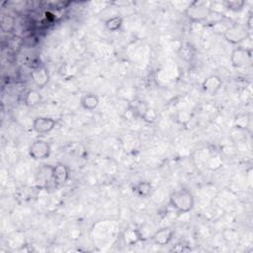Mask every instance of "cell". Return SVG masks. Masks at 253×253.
Instances as JSON below:
<instances>
[{
	"mask_svg": "<svg viewBox=\"0 0 253 253\" xmlns=\"http://www.w3.org/2000/svg\"><path fill=\"white\" fill-rule=\"evenodd\" d=\"M31 77L38 89L45 88L50 81V73L45 65H37L31 71Z\"/></svg>",
	"mask_w": 253,
	"mask_h": 253,
	"instance_id": "9",
	"label": "cell"
},
{
	"mask_svg": "<svg viewBox=\"0 0 253 253\" xmlns=\"http://www.w3.org/2000/svg\"><path fill=\"white\" fill-rule=\"evenodd\" d=\"M52 176L55 186L65 184L70 177V171L67 165L63 163H56L52 166Z\"/></svg>",
	"mask_w": 253,
	"mask_h": 253,
	"instance_id": "7",
	"label": "cell"
},
{
	"mask_svg": "<svg viewBox=\"0 0 253 253\" xmlns=\"http://www.w3.org/2000/svg\"><path fill=\"white\" fill-rule=\"evenodd\" d=\"M180 56L189 61L195 56V49L190 44H185L180 49Z\"/></svg>",
	"mask_w": 253,
	"mask_h": 253,
	"instance_id": "20",
	"label": "cell"
},
{
	"mask_svg": "<svg viewBox=\"0 0 253 253\" xmlns=\"http://www.w3.org/2000/svg\"><path fill=\"white\" fill-rule=\"evenodd\" d=\"M148 108L149 105L147 104V102L141 98H133L128 103V109L130 113L133 115V117L137 119H141Z\"/></svg>",
	"mask_w": 253,
	"mask_h": 253,
	"instance_id": "11",
	"label": "cell"
},
{
	"mask_svg": "<svg viewBox=\"0 0 253 253\" xmlns=\"http://www.w3.org/2000/svg\"><path fill=\"white\" fill-rule=\"evenodd\" d=\"M23 101L27 107L33 108L42 103L43 96L39 91V89H30L25 93Z\"/></svg>",
	"mask_w": 253,
	"mask_h": 253,
	"instance_id": "15",
	"label": "cell"
},
{
	"mask_svg": "<svg viewBox=\"0 0 253 253\" xmlns=\"http://www.w3.org/2000/svg\"><path fill=\"white\" fill-rule=\"evenodd\" d=\"M56 126V120L51 117H37L33 121V130L38 135H47L55 130Z\"/></svg>",
	"mask_w": 253,
	"mask_h": 253,
	"instance_id": "6",
	"label": "cell"
},
{
	"mask_svg": "<svg viewBox=\"0 0 253 253\" xmlns=\"http://www.w3.org/2000/svg\"><path fill=\"white\" fill-rule=\"evenodd\" d=\"M152 191V184L146 180H141L132 185V192L139 198H147L151 195Z\"/></svg>",
	"mask_w": 253,
	"mask_h": 253,
	"instance_id": "12",
	"label": "cell"
},
{
	"mask_svg": "<svg viewBox=\"0 0 253 253\" xmlns=\"http://www.w3.org/2000/svg\"><path fill=\"white\" fill-rule=\"evenodd\" d=\"M52 148L48 141L44 140L35 141L29 147V155L36 161L48 159L51 156Z\"/></svg>",
	"mask_w": 253,
	"mask_h": 253,
	"instance_id": "5",
	"label": "cell"
},
{
	"mask_svg": "<svg viewBox=\"0 0 253 253\" xmlns=\"http://www.w3.org/2000/svg\"><path fill=\"white\" fill-rule=\"evenodd\" d=\"M250 36L251 32L247 27L240 24H232L226 27L223 32L224 39L233 46H241Z\"/></svg>",
	"mask_w": 253,
	"mask_h": 253,
	"instance_id": "3",
	"label": "cell"
},
{
	"mask_svg": "<svg viewBox=\"0 0 253 253\" xmlns=\"http://www.w3.org/2000/svg\"><path fill=\"white\" fill-rule=\"evenodd\" d=\"M124 24L123 18L120 16H113L108 18L105 22H104V26L105 28L109 31V32H118L122 29Z\"/></svg>",
	"mask_w": 253,
	"mask_h": 253,
	"instance_id": "16",
	"label": "cell"
},
{
	"mask_svg": "<svg viewBox=\"0 0 253 253\" xmlns=\"http://www.w3.org/2000/svg\"><path fill=\"white\" fill-rule=\"evenodd\" d=\"M99 97L94 93H86L80 98V105L84 110L94 111L99 106Z\"/></svg>",
	"mask_w": 253,
	"mask_h": 253,
	"instance_id": "14",
	"label": "cell"
},
{
	"mask_svg": "<svg viewBox=\"0 0 253 253\" xmlns=\"http://www.w3.org/2000/svg\"><path fill=\"white\" fill-rule=\"evenodd\" d=\"M169 205L178 214L184 215L191 212L195 206V198L191 191L185 188L174 190L169 196Z\"/></svg>",
	"mask_w": 253,
	"mask_h": 253,
	"instance_id": "1",
	"label": "cell"
},
{
	"mask_svg": "<svg viewBox=\"0 0 253 253\" xmlns=\"http://www.w3.org/2000/svg\"><path fill=\"white\" fill-rule=\"evenodd\" d=\"M223 86V80L217 74H211L206 77L202 82V90L204 93L215 96Z\"/></svg>",
	"mask_w": 253,
	"mask_h": 253,
	"instance_id": "8",
	"label": "cell"
},
{
	"mask_svg": "<svg viewBox=\"0 0 253 253\" xmlns=\"http://www.w3.org/2000/svg\"><path fill=\"white\" fill-rule=\"evenodd\" d=\"M14 27V21L10 16H3L1 18V29L8 33L10 32Z\"/></svg>",
	"mask_w": 253,
	"mask_h": 253,
	"instance_id": "22",
	"label": "cell"
},
{
	"mask_svg": "<svg viewBox=\"0 0 253 253\" xmlns=\"http://www.w3.org/2000/svg\"><path fill=\"white\" fill-rule=\"evenodd\" d=\"M223 165V158L220 154H213L207 161V166L210 170H218Z\"/></svg>",
	"mask_w": 253,
	"mask_h": 253,
	"instance_id": "18",
	"label": "cell"
},
{
	"mask_svg": "<svg viewBox=\"0 0 253 253\" xmlns=\"http://www.w3.org/2000/svg\"><path fill=\"white\" fill-rule=\"evenodd\" d=\"M122 239L126 245L133 246V245H136L139 242L142 241L143 236L140 229L135 228V227H130V228H127L124 230Z\"/></svg>",
	"mask_w": 253,
	"mask_h": 253,
	"instance_id": "13",
	"label": "cell"
},
{
	"mask_svg": "<svg viewBox=\"0 0 253 253\" xmlns=\"http://www.w3.org/2000/svg\"><path fill=\"white\" fill-rule=\"evenodd\" d=\"M158 118H159V114H158V112L156 111V109H154V108H152V107L149 106V108H148L147 111L144 113V115H143V117L141 118V120H142L143 122H145L146 124L152 125V124H155V123L157 122Z\"/></svg>",
	"mask_w": 253,
	"mask_h": 253,
	"instance_id": "19",
	"label": "cell"
},
{
	"mask_svg": "<svg viewBox=\"0 0 253 253\" xmlns=\"http://www.w3.org/2000/svg\"><path fill=\"white\" fill-rule=\"evenodd\" d=\"M212 11L211 3L208 5L203 1H192L188 3L184 13L188 20L195 24L205 23Z\"/></svg>",
	"mask_w": 253,
	"mask_h": 253,
	"instance_id": "2",
	"label": "cell"
},
{
	"mask_svg": "<svg viewBox=\"0 0 253 253\" xmlns=\"http://www.w3.org/2000/svg\"><path fill=\"white\" fill-rule=\"evenodd\" d=\"M189 250H190V245L186 241L177 242L171 249V251H175V252H185V251H189Z\"/></svg>",
	"mask_w": 253,
	"mask_h": 253,
	"instance_id": "23",
	"label": "cell"
},
{
	"mask_svg": "<svg viewBox=\"0 0 253 253\" xmlns=\"http://www.w3.org/2000/svg\"><path fill=\"white\" fill-rule=\"evenodd\" d=\"M174 236V231L170 227H162L156 230L152 235V241L159 246H165L169 244Z\"/></svg>",
	"mask_w": 253,
	"mask_h": 253,
	"instance_id": "10",
	"label": "cell"
},
{
	"mask_svg": "<svg viewBox=\"0 0 253 253\" xmlns=\"http://www.w3.org/2000/svg\"><path fill=\"white\" fill-rule=\"evenodd\" d=\"M252 58V50L237 46L234 48L230 55V62L234 68H242L250 63Z\"/></svg>",
	"mask_w": 253,
	"mask_h": 253,
	"instance_id": "4",
	"label": "cell"
},
{
	"mask_svg": "<svg viewBox=\"0 0 253 253\" xmlns=\"http://www.w3.org/2000/svg\"><path fill=\"white\" fill-rule=\"evenodd\" d=\"M223 6L231 12H240L245 6L244 0H225L223 2Z\"/></svg>",
	"mask_w": 253,
	"mask_h": 253,
	"instance_id": "17",
	"label": "cell"
},
{
	"mask_svg": "<svg viewBox=\"0 0 253 253\" xmlns=\"http://www.w3.org/2000/svg\"><path fill=\"white\" fill-rule=\"evenodd\" d=\"M249 122H250V119H249L248 115H246V114H239V115H237L235 117L233 125L237 129L245 130L249 126Z\"/></svg>",
	"mask_w": 253,
	"mask_h": 253,
	"instance_id": "21",
	"label": "cell"
}]
</instances>
